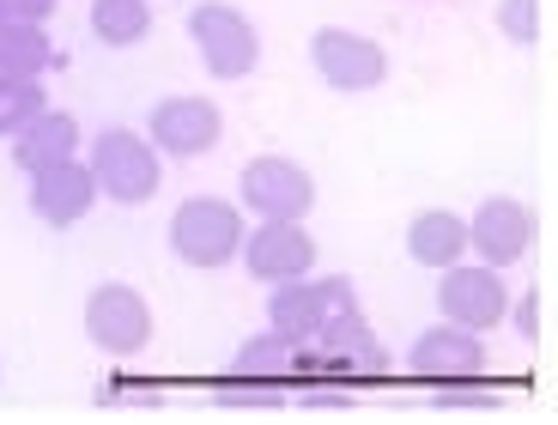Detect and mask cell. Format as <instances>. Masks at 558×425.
<instances>
[{
    "instance_id": "5b68a950",
    "label": "cell",
    "mask_w": 558,
    "mask_h": 425,
    "mask_svg": "<svg viewBox=\"0 0 558 425\" xmlns=\"http://www.w3.org/2000/svg\"><path fill=\"white\" fill-rule=\"evenodd\" d=\"M153 304L134 292V286L122 280H104L92 286V298H85V335H92V347L110 359H134L153 347Z\"/></svg>"
},
{
    "instance_id": "ac0fdd59",
    "label": "cell",
    "mask_w": 558,
    "mask_h": 425,
    "mask_svg": "<svg viewBox=\"0 0 558 425\" xmlns=\"http://www.w3.org/2000/svg\"><path fill=\"white\" fill-rule=\"evenodd\" d=\"M56 49H49V31L43 25H13V19H0V68L7 73H49Z\"/></svg>"
},
{
    "instance_id": "7402d4cb",
    "label": "cell",
    "mask_w": 558,
    "mask_h": 425,
    "mask_svg": "<svg viewBox=\"0 0 558 425\" xmlns=\"http://www.w3.org/2000/svg\"><path fill=\"white\" fill-rule=\"evenodd\" d=\"M517 328H522V340H541V292H529L517 304Z\"/></svg>"
},
{
    "instance_id": "7a4b0ae2",
    "label": "cell",
    "mask_w": 558,
    "mask_h": 425,
    "mask_svg": "<svg viewBox=\"0 0 558 425\" xmlns=\"http://www.w3.org/2000/svg\"><path fill=\"white\" fill-rule=\"evenodd\" d=\"M85 165L98 177V195L116 201V207H140L165 183V153L140 127H104L98 141H92V153H85Z\"/></svg>"
},
{
    "instance_id": "8fae6325",
    "label": "cell",
    "mask_w": 558,
    "mask_h": 425,
    "mask_svg": "<svg viewBox=\"0 0 558 425\" xmlns=\"http://www.w3.org/2000/svg\"><path fill=\"white\" fill-rule=\"evenodd\" d=\"M146 141L158 146L165 158H201V153H213V146L225 141V110L213 98H165V104H153V116H146Z\"/></svg>"
},
{
    "instance_id": "52a82bcc",
    "label": "cell",
    "mask_w": 558,
    "mask_h": 425,
    "mask_svg": "<svg viewBox=\"0 0 558 425\" xmlns=\"http://www.w3.org/2000/svg\"><path fill=\"white\" fill-rule=\"evenodd\" d=\"M359 311V298H352V280H279L274 298H267V328H279L286 340H310L322 328L335 323V316Z\"/></svg>"
},
{
    "instance_id": "6da1fadb",
    "label": "cell",
    "mask_w": 558,
    "mask_h": 425,
    "mask_svg": "<svg viewBox=\"0 0 558 425\" xmlns=\"http://www.w3.org/2000/svg\"><path fill=\"white\" fill-rule=\"evenodd\" d=\"M243 207L219 195H189L177 212H170V250L177 262H189L195 274H219L238 262L243 250Z\"/></svg>"
},
{
    "instance_id": "44dd1931",
    "label": "cell",
    "mask_w": 558,
    "mask_h": 425,
    "mask_svg": "<svg viewBox=\"0 0 558 425\" xmlns=\"http://www.w3.org/2000/svg\"><path fill=\"white\" fill-rule=\"evenodd\" d=\"M61 0H0V19H13V25H49Z\"/></svg>"
},
{
    "instance_id": "e0dca14e",
    "label": "cell",
    "mask_w": 558,
    "mask_h": 425,
    "mask_svg": "<svg viewBox=\"0 0 558 425\" xmlns=\"http://www.w3.org/2000/svg\"><path fill=\"white\" fill-rule=\"evenodd\" d=\"M153 31V7L146 0H92V37L104 49H134Z\"/></svg>"
},
{
    "instance_id": "d6986e66",
    "label": "cell",
    "mask_w": 558,
    "mask_h": 425,
    "mask_svg": "<svg viewBox=\"0 0 558 425\" xmlns=\"http://www.w3.org/2000/svg\"><path fill=\"white\" fill-rule=\"evenodd\" d=\"M37 110H49V92H43L37 73H7L0 68V141H13Z\"/></svg>"
},
{
    "instance_id": "3957f363",
    "label": "cell",
    "mask_w": 558,
    "mask_h": 425,
    "mask_svg": "<svg viewBox=\"0 0 558 425\" xmlns=\"http://www.w3.org/2000/svg\"><path fill=\"white\" fill-rule=\"evenodd\" d=\"M189 37H195L201 68L213 80H250L255 61H262V31L231 0H201L195 13H189Z\"/></svg>"
},
{
    "instance_id": "277c9868",
    "label": "cell",
    "mask_w": 558,
    "mask_h": 425,
    "mask_svg": "<svg viewBox=\"0 0 558 425\" xmlns=\"http://www.w3.org/2000/svg\"><path fill=\"white\" fill-rule=\"evenodd\" d=\"M437 311L444 323L468 328V335H492L498 323H510V286H504V268H486V262H449L437 268Z\"/></svg>"
},
{
    "instance_id": "4fadbf2b",
    "label": "cell",
    "mask_w": 558,
    "mask_h": 425,
    "mask_svg": "<svg viewBox=\"0 0 558 425\" xmlns=\"http://www.w3.org/2000/svg\"><path fill=\"white\" fill-rule=\"evenodd\" d=\"M92 207H98V177H92L85 158H61V165L31 177V212H37L43 226L73 231Z\"/></svg>"
},
{
    "instance_id": "8992f818",
    "label": "cell",
    "mask_w": 558,
    "mask_h": 425,
    "mask_svg": "<svg viewBox=\"0 0 558 425\" xmlns=\"http://www.w3.org/2000/svg\"><path fill=\"white\" fill-rule=\"evenodd\" d=\"M238 207H250L255 219H310V207H316V177L298 158L262 153L238 177Z\"/></svg>"
},
{
    "instance_id": "ffe728a7",
    "label": "cell",
    "mask_w": 558,
    "mask_h": 425,
    "mask_svg": "<svg viewBox=\"0 0 558 425\" xmlns=\"http://www.w3.org/2000/svg\"><path fill=\"white\" fill-rule=\"evenodd\" d=\"M498 31L510 42H534L541 37V0H498Z\"/></svg>"
},
{
    "instance_id": "9c48e42d",
    "label": "cell",
    "mask_w": 558,
    "mask_h": 425,
    "mask_svg": "<svg viewBox=\"0 0 558 425\" xmlns=\"http://www.w3.org/2000/svg\"><path fill=\"white\" fill-rule=\"evenodd\" d=\"M310 61L316 73L335 92H377L389 80V49L377 37H364V31H340V25H322L310 37Z\"/></svg>"
},
{
    "instance_id": "2e32d148",
    "label": "cell",
    "mask_w": 558,
    "mask_h": 425,
    "mask_svg": "<svg viewBox=\"0 0 558 425\" xmlns=\"http://www.w3.org/2000/svg\"><path fill=\"white\" fill-rule=\"evenodd\" d=\"M292 359H298V340H286L279 328H262L255 340H243L238 347V377L243 382H286L292 377Z\"/></svg>"
},
{
    "instance_id": "5bb4252c",
    "label": "cell",
    "mask_w": 558,
    "mask_h": 425,
    "mask_svg": "<svg viewBox=\"0 0 558 425\" xmlns=\"http://www.w3.org/2000/svg\"><path fill=\"white\" fill-rule=\"evenodd\" d=\"M85 134H80V116L68 110H37L25 127L13 134V165L25 170V177H37V170L61 165V158H80Z\"/></svg>"
},
{
    "instance_id": "7c38bea8",
    "label": "cell",
    "mask_w": 558,
    "mask_h": 425,
    "mask_svg": "<svg viewBox=\"0 0 558 425\" xmlns=\"http://www.w3.org/2000/svg\"><path fill=\"white\" fill-rule=\"evenodd\" d=\"M407 371L418 382H480L486 377V340L456 323H437L407 347Z\"/></svg>"
},
{
    "instance_id": "ba28073f",
    "label": "cell",
    "mask_w": 558,
    "mask_h": 425,
    "mask_svg": "<svg viewBox=\"0 0 558 425\" xmlns=\"http://www.w3.org/2000/svg\"><path fill=\"white\" fill-rule=\"evenodd\" d=\"M238 262L262 286L304 280V274H316V238L304 231V219H262L255 231H243Z\"/></svg>"
},
{
    "instance_id": "30bf717a",
    "label": "cell",
    "mask_w": 558,
    "mask_h": 425,
    "mask_svg": "<svg viewBox=\"0 0 558 425\" xmlns=\"http://www.w3.org/2000/svg\"><path fill=\"white\" fill-rule=\"evenodd\" d=\"M534 231H541V219H534L529 201L486 195V201H480V212L468 219V250H474L486 268H517L522 255L534 250Z\"/></svg>"
},
{
    "instance_id": "9a60e30c",
    "label": "cell",
    "mask_w": 558,
    "mask_h": 425,
    "mask_svg": "<svg viewBox=\"0 0 558 425\" xmlns=\"http://www.w3.org/2000/svg\"><path fill=\"white\" fill-rule=\"evenodd\" d=\"M407 255H413L418 268H449V262H461L468 255V219L449 207H418L413 219H407Z\"/></svg>"
}]
</instances>
